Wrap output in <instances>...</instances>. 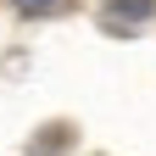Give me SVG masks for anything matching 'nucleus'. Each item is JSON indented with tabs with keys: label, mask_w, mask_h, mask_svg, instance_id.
I'll list each match as a JSON object with an SVG mask.
<instances>
[{
	"label": "nucleus",
	"mask_w": 156,
	"mask_h": 156,
	"mask_svg": "<svg viewBox=\"0 0 156 156\" xmlns=\"http://www.w3.org/2000/svg\"><path fill=\"white\" fill-rule=\"evenodd\" d=\"M151 11H156V0H106V28L128 34V28L151 23Z\"/></svg>",
	"instance_id": "f257e3e1"
},
{
	"label": "nucleus",
	"mask_w": 156,
	"mask_h": 156,
	"mask_svg": "<svg viewBox=\"0 0 156 156\" xmlns=\"http://www.w3.org/2000/svg\"><path fill=\"white\" fill-rule=\"evenodd\" d=\"M73 0H17V11L23 17H56V11H67Z\"/></svg>",
	"instance_id": "f03ea898"
}]
</instances>
